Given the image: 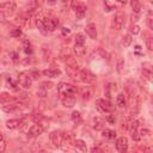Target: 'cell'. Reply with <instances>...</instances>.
<instances>
[{
    "mask_svg": "<svg viewBox=\"0 0 153 153\" xmlns=\"http://www.w3.org/2000/svg\"><path fill=\"white\" fill-rule=\"evenodd\" d=\"M62 139H63V145H68V146H74L75 142V138L71 132H65L62 133Z\"/></svg>",
    "mask_w": 153,
    "mask_h": 153,
    "instance_id": "cell-18",
    "label": "cell"
},
{
    "mask_svg": "<svg viewBox=\"0 0 153 153\" xmlns=\"http://www.w3.org/2000/svg\"><path fill=\"white\" fill-rule=\"evenodd\" d=\"M21 107H22L21 104H17V103H10V104L3 105V110H4L5 113H15V111L19 110Z\"/></svg>",
    "mask_w": 153,
    "mask_h": 153,
    "instance_id": "cell-24",
    "label": "cell"
},
{
    "mask_svg": "<svg viewBox=\"0 0 153 153\" xmlns=\"http://www.w3.org/2000/svg\"><path fill=\"white\" fill-rule=\"evenodd\" d=\"M46 93H47V92H46L44 89H41L40 91H37V95H38L40 97H46Z\"/></svg>",
    "mask_w": 153,
    "mask_h": 153,
    "instance_id": "cell-49",
    "label": "cell"
},
{
    "mask_svg": "<svg viewBox=\"0 0 153 153\" xmlns=\"http://www.w3.org/2000/svg\"><path fill=\"white\" fill-rule=\"evenodd\" d=\"M72 7L75 11V17L76 19H83L86 15V6L85 4L80 3V1H73L72 3Z\"/></svg>",
    "mask_w": 153,
    "mask_h": 153,
    "instance_id": "cell-3",
    "label": "cell"
},
{
    "mask_svg": "<svg viewBox=\"0 0 153 153\" xmlns=\"http://www.w3.org/2000/svg\"><path fill=\"white\" fill-rule=\"evenodd\" d=\"M85 36H84V34H76L75 35V46H85Z\"/></svg>",
    "mask_w": 153,
    "mask_h": 153,
    "instance_id": "cell-32",
    "label": "cell"
},
{
    "mask_svg": "<svg viewBox=\"0 0 153 153\" xmlns=\"http://www.w3.org/2000/svg\"><path fill=\"white\" fill-rule=\"evenodd\" d=\"M142 75L145 76L147 80H151V79H152V71L148 69V68H143V69H142Z\"/></svg>",
    "mask_w": 153,
    "mask_h": 153,
    "instance_id": "cell-38",
    "label": "cell"
},
{
    "mask_svg": "<svg viewBox=\"0 0 153 153\" xmlns=\"http://www.w3.org/2000/svg\"><path fill=\"white\" fill-rule=\"evenodd\" d=\"M146 47H147V49H148L149 51L153 50V38H152L151 36H148V37L146 38Z\"/></svg>",
    "mask_w": 153,
    "mask_h": 153,
    "instance_id": "cell-39",
    "label": "cell"
},
{
    "mask_svg": "<svg viewBox=\"0 0 153 153\" xmlns=\"http://www.w3.org/2000/svg\"><path fill=\"white\" fill-rule=\"evenodd\" d=\"M140 105H141V98L140 96L135 95L134 97L130 98V103H129V114L130 115H136L140 110Z\"/></svg>",
    "mask_w": 153,
    "mask_h": 153,
    "instance_id": "cell-8",
    "label": "cell"
},
{
    "mask_svg": "<svg viewBox=\"0 0 153 153\" xmlns=\"http://www.w3.org/2000/svg\"><path fill=\"white\" fill-rule=\"evenodd\" d=\"M59 25V19L55 18V17H46V21H44V31L46 34L48 32H51L54 31Z\"/></svg>",
    "mask_w": 153,
    "mask_h": 153,
    "instance_id": "cell-9",
    "label": "cell"
},
{
    "mask_svg": "<svg viewBox=\"0 0 153 153\" xmlns=\"http://www.w3.org/2000/svg\"><path fill=\"white\" fill-rule=\"evenodd\" d=\"M139 134H140L141 138H142V136H147V135L151 134V130L147 129V128H141V129H139Z\"/></svg>",
    "mask_w": 153,
    "mask_h": 153,
    "instance_id": "cell-40",
    "label": "cell"
},
{
    "mask_svg": "<svg viewBox=\"0 0 153 153\" xmlns=\"http://www.w3.org/2000/svg\"><path fill=\"white\" fill-rule=\"evenodd\" d=\"M21 121L19 120H17V118H12V120H9L7 122H6V127L9 128V129H16V128H18L19 126H21Z\"/></svg>",
    "mask_w": 153,
    "mask_h": 153,
    "instance_id": "cell-30",
    "label": "cell"
},
{
    "mask_svg": "<svg viewBox=\"0 0 153 153\" xmlns=\"http://www.w3.org/2000/svg\"><path fill=\"white\" fill-rule=\"evenodd\" d=\"M130 21H132L133 23L138 22V21H139V15H135V13H133V15L130 16Z\"/></svg>",
    "mask_w": 153,
    "mask_h": 153,
    "instance_id": "cell-48",
    "label": "cell"
},
{
    "mask_svg": "<svg viewBox=\"0 0 153 153\" xmlns=\"http://www.w3.org/2000/svg\"><path fill=\"white\" fill-rule=\"evenodd\" d=\"M44 21H46V16L40 13L37 17H36V26L40 29V31L42 34L46 35V31H44Z\"/></svg>",
    "mask_w": 153,
    "mask_h": 153,
    "instance_id": "cell-22",
    "label": "cell"
},
{
    "mask_svg": "<svg viewBox=\"0 0 153 153\" xmlns=\"http://www.w3.org/2000/svg\"><path fill=\"white\" fill-rule=\"evenodd\" d=\"M5 147H6V145H5L4 139H3V140H0V153L5 151Z\"/></svg>",
    "mask_w": 153,
    "mask_h": 153,
    "instance_id": "cell-47",
    "label": "cell"
},
{
    "mask_svg": "<svg viewBox=\"0 0 153 153\" xmlns=\"http://www.w3.org/2000/svg\"><path fill=\"white\" fill-rule=\"evenodd\" d=\"M16 4L13 1H7V3H3L0 4V11L4 12V11H9V12H13L16 10Z\"/></svg>",
    "mask_w": 153,
    "mask_h": 153,
    "instance_id": "cell-21",
    "label": "cell"
},
{
    "mask_svg": "<svg viewBox=\"0 0 153 153\" xmlns=\"http://www.w3.org/2000/svg\"><path fill=\"white\" fill-rule=\"evenodd\" d=\"M115 147L116 149L120 152V153H127L128 151V147H129V142H128V139L126 136H121L118 139H116V142H115Z\"/></svg>",
    "mask_w": 153,
    "mask_h": 153,
    "instance_id": "cell-10",
    "label": "cell"
},
{
    "mask_svg": "<svg viewBox=\"0 0 153 153\" xmlns=\"http://www.w3.org/2000/svg\"><path fill=\"white\" fill-rule=\"evenodd\" d=\"M46 76H48V78H56V76H59L60 74H61V71H60V68L59 67H49V68H47V69H44L43 72H42Z\"/></svg>",
    "mask_w": 153,
    "mask_h": 153,
    "instance_id": "cell-16",
    "label": "cell"
},
{
    "mask_svg": "<svg viewBox=\"0 0 153 153\" xmlns=\"http://www.w3.org/2000/svg\"><path fill=\"white\" fill-rule=\"evenodd\" d=\"M49 139H50V142H51L55 147H62V146H63L62 133H60V132H51V133L49 134Z\"/></svg>",
    "mask_w": 153,
    "mask_h": 153,
    "instance_id": "cell-11",
    "label": "cell"
},
{
    "mask_svg": "<svg viewBox=\"0 0 153 153\" xmlns=\"http://www.w3.org/2000/svg\"><path fill=\"white\" fill-rule=\"evenodd\" d=\"M57 92L61 96H72V97H74L76 93H78V89H76V86H74L72 84L60 83L57 85Z\"/></svg>",
    "mask_w": 153,
    "mask_h": 153,
    "instance_id": "cell-2",
    "label": "cell"
},
{
    "mask_svg": "<svg viewBox=\"0 0 153 153\" xmlns=\"http://www.w3.org/2000/svg\"><path fill=\"white\" fill-rule=\"evenodd\" d=\"M130 6H132V10L135 15H139L140 11H141V4L139 1H136V0H133V1H130Z\"/></svg>",
    "mask_w": 153,
    "mask_h": 153,
    "instance_id": "cell-33",
    "label": "cell"
},
{
    "mask_svg": "<svg viewBox=\"0 0 153 153\" xmlns=\"http://www.w3.org/2000/svg\"><path fill=\"white\" fill-rule=\"evenodd\" d=\"M90 153H103V151H102L99 147H96V146H93V147L90 149Z\"/></svg>",
    "mask_w": 153,
    "mask_h": 153,
    "instance_id": "cell-45",
    "label": "cell"
},
{
    "mask_svg": "<svg viewBox=\"0 0 153 153\" xmlns=\"http://www.w3.org/2000/svg\"><path fill=\"white\" fill-rule=\"evenodd\" d=\"M78 76L80 78V80L83 83H85V84H92L96 80V75L89 69H80Z\"/></svg>",
    "mask_w": 153,
    "mask_h": 153,
    "instance_id": "cell-4",
    "label": "cell"
},
{
    "mask_svg": "<svg viewBox=\"0 0 153 153\" xmlns=\"http://www.w3.org/2000/svg\"><path fill=\"white\" fill-rule=\"evenodd\" d=\"M104 7H105V11L109 12V11H111V10L114 9V5L110 4V3H108V1H105V3H104Z\"/></svg>",
    "mask_w": 153,
    "mask_h": 153,
    "instance_id": "cell-44",
    "label": "cell"
},
{
    "mask_svg": "<svg viewBox=\"0 0 153 153\" xmlns=\"http://www.w3.org/2000/svg\"><path fill=\"white\" fill-rule=\"evenodd\" d=\"M17 79H18L19 85L23 86L24 89H29L31 86V84H32V79H31L29 72H22V73H19Z\"/></svg>",
    "mask_w": 153,
    "mask_h": 153,
    "instance_id": "cell-7",
    "label": "cell"
},
{
    "mask_svg": "<svg viewBox=\"0 0 153 153\" xmlns=\"http://www.w3.org/2000/svg\"><path fill=\"white\" fill-rule=\"evenodd\" d=\"M74 53H75L76 56L82 57V56H84L85 53H86V47H85V46H75V47H74Z\"/></svg>",
    "mask_w": 153,
    "mask_h": 153,
    "instance_id": "cell-31",
    "label": "cell"
},
{
    "mask_svg": "<svg viewBox=\"0 0 153 153\" xmlns=\"http://www.w3.org/2000/svg\"><path fill=\"white\" fill-rule=\"evenodd\" d=\"M129 32H130L132 35H138V34L140 32V26L136 25V24H132L130 28H129Z\"/></svg>",
    "mask_w": 153,
    "mask_h": 153,
    "instance_id": "cell-37",
    "label": "cell"
},
{
    "mask_svg": "<svg viewBox=\"0 0 153 153\" xmlns=\"http://www.w3.org/2000/svg\"><path fill=\"white\" fill-rule=\"evenodd\" d=\"M124 92H126V95L129 98H132V97H134L136 95V86H135L134 82H132V80L126 82V84H124Z\"/></svg>",
    "mask_w": 153,
    "mask_h": 153,
    "instance_id": "cell-12",
    "label": "cell"
},
{
    "mask_svg": "<svg viewBox=\"0 0 153 153\" xmlns=\"http://www.w3.org/2000/svg\"><path fill=\"white\" fill-rule=\"evenodd\" d=\"M31 120L35 122V123H37V124H40V122H42L43 121V115H41V114H32L31 115Z\"/></svg>",
    "mask_w": 153,
    "mask_h": 153,
    "instance_id": "cell-35",
    "label": "cell"
},
{
    "mask_svg": "<svg viewBox=\"0 0 153 153\" xmlns=\"http://www.w3.org/2000/svg\"><path fill=\"white\" fill-rule=\"evenodd\" d=\"M74 146L78 148L82 153H86V152H88V145H86V142H85L84 140H82V139H75Z\"/></svg>",
    "mask_w": 153,
    "mask_h": 153,
    "instance_id": "cell-26",
    "label": "cell"
},
{
    "mask_svg": "<svg viewBox=\"0 0 153 153\" xmlns=\"http://www.w3.org/2000/svg\"><path fill=\"white\" fill-rule=\"evenodd\" d=\"M53 86V84L50 83V82H44V83H42V89H50Z\"/></svg>",
    "mask_w": 153,
    "mask_h": 153,
    "instance_id": "cell-46",
    "label": "cell"
},
{
    "mask_svg": "<svg viewBox=\"0 0 153 153\" xmlns=\"http://www.w3.org/2000/svg\"><path fill=\"white\" fill-rule=\"evenodd\" d=\"M102 135L107 140H114L116 138V132L114 129H110V128H104L102 130Z\"/></svg>",
    "mask_w": 153,
    "mask_h": 153,
    "instance_id": "cell-25",
    "label": "cell"
},
{
    "mask_svg": "<svg viewBox=\"0 0 153 153\" xmlns=\"http://www.w3.org/2000/svg\"><path fill=\"white\" fill-rule=\"evenodd\" d=\"M85 31H86L88 36H89L91 40H96V38H97V35H98V32H97V28H96V24H93V23H90V24H88V25L85 26Z\"/></svg>",
    "mask_w": 153,
    "mask_h": 153,
    "instance_id": "cell-17",
    "label": "cell"
},
{
    "mask_svg": "<svg viewBox=\"0 0 153 153\" xmlns=\"http://www.w3.org/2000/svg\"><path fill=\"white\" fill-rule=\"evenodd\" d=\"M10 57H11V60L15 61V62H17V61L19 60V56H18V54H17L16 51H11V53H10Z\"/></svg>",
    "mask_w": 153,
    "mask_h": 153,
    "instance_id": "cell-43",
    "label": "cell"
},
{
    "mask_svg": "<svg viewBox=\"0 0 153 153\" xmlns=\"http://www.w3.org/2000/svg\"><path fill=\"white\" fill-rule=\"evenodd\" d=\"M132 42H133L132 35L127 34V35H123V36H122V44H123L124 47H129V46L132 44Z\"/></svg>",
    "mask_w": 153,
    "mask_h": 153,
    "instance_id": "cell-34",
    "label": "cell"
},
{
    "mask_svg": "<svg viewBox=\"0 0 153 153\" xmlns=\"http://www.w3.org/2000/svg\"><path fill=\"white\" fill-rule=\"evenodd\" d=\"M75 104V98L72 96H63L62 97V105L65 108H73Z\"/></svg>",
    "mask_w": 153,
    "mask_h": 153,
    "instance_id": "cell-23",
    "label": "cell"
},
{
    "mask_svg": "<svg viewBox=\"0 0 153 153\" xmlns=\"http://www.w3.org/2000/svg\"><path fill=\"white\" fill-rule=\"evenodd\" d=\"M71 121H72L75 126L82 124V122H83L82 114H80L79 111H73V113H72V115H71Z\"/></svg>",
    "mask_w": 153,
    "mask_h": 153,
    "instance_id": "cell-27",
    "label": "cell"
},
{
    "mask_svg": "<svg viewBox=\"0 0 153 153\" xmlns=\"http://www.w3.org/2000/svg\"><path fill=\"white\" fill-rule=\"evenodd\" d=\"M130 136L134 141H140L141 136L139 134V129H134V130H130Z\"/></svg>",
    "mask_w": 153,
    "mask_h": 153,
    "instance_id": "cell-36",
    "label": "cell"
},
{
    "mask_svg": "<svg viewBox=\"0 0 153 153\" xmlns=\"http://www.w3.org/2000/svg\"><path fill=\"white\" fill-rule=\"evenodd\" d=\"M96 104H97V108L102 111V113H113L114 111V105H113V103L110 102V101H108V99H103V98H101V99H97V102H96Z\"/></svg>",
    "mask_w": 153,
    "mask_h": 153,
    "instance_id": "cell-6",
    "label": "cell"
},
{
    "mask_svg": "<svg viewBox=\"0 0 153 153\" xmlns=\"http://www.w3.org/2000/svg\"><path fill=\"white\" fill-rule=\"evenodd\" d=\"M122 63H123V61L120 59V60H118V67H117L118 72H122Z\"/></svg>",
    "mask_w": 153,
    "mask_h": 153,
    "instance_id": "cell-51",
    "label": "cell"
},
{
    "mask_svg": "<svg viewBox=\"0 0 153 153\" xmlns=\"http://www.w3.org/2000/svg\"><path fill=\"white\" fill-rule=\"evenodd\" d=\"M31 15H32V13L24 11V12L19 13V15L16 17V22H17L21 26H24V25H26V24H28V21H29V18H30V16H31Z\"/></svg>",
    "mask_w": 153,
    "mask_h": 153,
    "instance_id": "cell-15",
    "label": "cell"
},
{
    "mask_svg": "<svg viewBox=\"0 0 153 153\" xmlns=\"http://www.w3.org/2000/svg\"><path fill=\"white\" fill-rule=\"evenodd\" d=\"M148 26H149V29H153V23H152V17L151 16L148 17Z\"/></svg>",
    "mask_w": 153,
    "mask_h": 153,
    "instance_id": "cell-52",
    "label": "cell"
},
{
    "mask_svg": "<svg viewBox=\"0 0 153 153\" xmlns=\"http://www.w3.org/2000/svg\"><path fill=\"white\" fill-rule=\"evenodd\" d=\"M80 96H82V98L84 99V101H89L90 98H91V96H92V92H91V89L90 88H84V89H82L80 90Z\"/></svg>",
    "mask_w": 153,
    "mask_h": 153,
    "instance_id": "cell-29",
    "label": "cell"
},
{
    "mask_svg": "<svg viewBox=\"0 0 153 153\" xmlns=\"http://www.w3.org/2000/svg\"><path fill=\"white\" fill-rule=\"evenodd\" d=\"M92 128L96 130H103L105 128V120L101 116H96L92 118Z\"/></svg>",
    "mask_w": 153,
    "mask_h": 153,
    "instance_id": "cell-13",
    "label": "cell"
},
{
    "mask_svg": "<svg viewBox=\"0 0 153 153\" xmlns=\"http://www.w3.org/2000/svg\"><path fill=\"white\" fill-rule=\"evenodd\" d=\"M21 35H22V30H21L19 28L13 29V30L11 31V36H13V37H19Z\"/></svg>",
    "mask_w": 153,
    "mask_h": 153,
    "instance_id": "cell-42",
    "label": "cell"
},
{
    "mask_svg": "<svg viewBox=\"0 0 153 153\" xmlns=\"http://www.w3.org/2000/svg\"><path fill=\"white\" fill-rule=\"evenodd\" d=\"M6 84H7V86L11 89V90H13V91H19V83H18V79H15L13 76H7L6 78Z\"/></svg>",
    "mask_w": 153,
    "mask_h": 153,
    "instance_id": "cell-19",
    "label": "cell"
},
{
    "mask_svg": "<svg viewBox=\"0 0 153 153\" xmlns=\"http://www.w3.org/2000/svg\"><path fill=\"white\" fill-rule=\"evenodd\" d=\"M16 102V98L12 97L10 93L7 92H1L0 93V103H3L4 105L5 104H10V103H15Z\"/></svg>",
    "mask_w": 153,
    "mask_h": 153,
    "instance_id": "cell-20",
    "label": "cell"
},
{
    "mask_svg": "<svg viewBox=\"0 0 153 153\" xmlns=\"http://www.w3.org/2000/svg\"><path fill=\"white\" fill-rule=\"evenodd\" d=\"M116 105L121 109L126 108L127 107V99L124 97V93H118L117 97H116Z\"/></svg>",
    "mask_w": 153,
    "mask_h": 153,
    "instance_id": "cell-28",
    "label": "cell"
},
{
    "mask_svg": "<svg viewBox=\"0 0 153 153\" xmlns=\"http://www.w3.org/2000/svg\"><path fill=\"white\" fill-rule=\"evenodd\" d=\"M30 76H31V79H32V80H37V79L41 78V73L37 72V71H34V72L30 73Z\"/></svg>",
    "mask_w": 153,
    "mask_h": 153,
    "instance_id": "cell-41",
    "label": "cell"
},
{
    "mask_svg": "<svg viewBox=\"0 0 153 153\" xmlns=\"http://www.w3.org/2000/svg\"><path fill=\"white\" fill-rule=\"evenodd\" d=\"M43 127L41 126V124H32L29 129H28V134L30 135V136H32V138H36V136H40L42 133H43Z\"/></svg>",
    "mask_w": 153,
    "mask_h": 153,
    "instance_id": "cell-14",
    "label": "cell"
},
{
    "mask_svg": "<svg viewBox=\"0 0 153 153\" xmlns=\"http://www.w3.org/2000/svg\"><path fill=\"white\" fill-rule=\"evenodd\" d=\"M123 24H124V15L121 10H118L115 15V17L113 18V23H111V26L114 30H121L123 28Z\"/></svg>",
    "mask_w": 153,
    "mask_h": 153,
    "instance_id": "cell-5",
    "label": "cell"
},
{
    "mask_svg": "<svg viewBox=\"0 0 153 153\" xmlns=\"http://www.w3.org/2000/svg\"><path fill=\"white\" fill-rule=\"evenodd\" d=\"M71 34V30L68 28H62V35L66 36V35H69Z\"/></svg>",
    "mask_w": 153,
    "mask_h": 153,
    "instance_id": "cell-50",
    "label": "cell"
},
{
    "mask_svg": "<svg viewBox=\"0 0 153 153\" xmlns=\"http://www.w3.org/2000/svg\"><path fill=\"white\" fill-rule=\"evenodd\" d=\"M65 62H66V72L71 78H74V76L79 75L80 68H79V65L76 63V61L73 56H71V55L65 56Z\"/></svg>",
    "mask_w": 153,
    "mask_h": 153,
    "instance_id": "cell-1",
    "label": "cell"
}]
</instances>
